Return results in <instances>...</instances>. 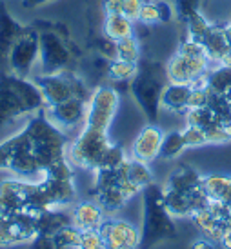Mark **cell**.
Segmentation results:
<instances>
[{"mask_svg": "<svg viewBox=\"0 0 231 249\" xmlns=\"http://www.w3.org/2000/svg\"><path fill=\"white\" fill-rule=\"evenodd\" d=\"M46 107L42 91L33 78L13 75L0 66V127Z\"/></svg>", "mask_w": 231, "mask_h": 249, "instance_id": "1", "label": "cell"}, {"mask_svg": "<svg viewBox=\"0 0 231 249\" xmlns=\"http://www.w3.org/2000/svg\"><path fill=\"white\" fill-rule=\"evenodd\" d=\"M144 211H142V249L153 248L155 244L171 240L177 236L175 218L169 214L162 200V187L151 184L144 191Z\"/></svg>", "mask_w": 231, "mask_h": 249, "instance_id": "2", "label": "cell"}, {"mask_svg": "<svg viewBox=\"0 0 231 249\" xmlns=\"http://www.w3.org/2000/svg\"><path fill=\"white\" fill-rule=\"evenodd\" d=\"M166 80L164 66H159L157 62H146L144 68L139 66V73L129 86V93L133 97L135 104L139 106L144 113L147 122H157L160 115V93Z\"/></svg>", "mask_w": 231, "mask_h": 249, "instance_id": "3", "label": "cell"}, {"mask_svg": "<svg viewBox=\"0 0 231 249\" xmlns=\"http://www.w3.org/2000/svg\"><path fill=\"white\" fill-rule=\"evenodd\" d=\"M113 144L109 139V131H100L84 125L77 137L68 142L66 147V159L70 160L75 169L82 171H97L100 167L102 157L107 147Z\"/></svg>", "mask_w": 231, "mask_h": 249, "instance_id": "4", "label": "cell"}, {"mask_svg": "<svg viewBox=\"0 0 231 249\" xmlns=\"http://www.w3.org/2000/svg\"><path fill=\"white\" fill-rule=\"evenodd\" d=\"M31 78L35 80L38 89L42 91L46 107L60 104V102L70 100V98L88 100L93 91L88 88L84 78L77 75L73 70H66L60 71V73H49V75L38 73V75L31 76Z\"/></svg>", "mask_w": 231, "mask_h": 249, "instance_id": "5", "label": "cell"}, {"mask_svg": "<svg viewBox=\"0 0 231 249\" xmlns=\"http://www.w3.org/2000/svg\"><path fill=\"white\" fill-rule=\"evenodd\" d=\"M38 33H40V53H38L40 73L49 75V73L71 70L75 53L70 38H66L56 29H44V31L38 29Z\"/></svg>", "mask_w": 231, "mask_h": 249, "instance_id": "6", "label": "cell"}, {"mask_svg": "<svg viewBox=\"0 0 231 249\" xmlns=\"http://www.w3.org/2000/svg\"><path fill=\"white\" fill-rule=\"evenodd\" d=\"M40 53V33L35 26H24L6 56L7 71L13 75L31 78L35 64H38Z\"/></svg>", "mask_w": 231, "mask_h": 249, "instance_id": "7", "label": "cell"}, {"mask_svg": "<svg viewBox=\"0 0 231 249\" xmlns=\"http://www.w3.org/2000/svg\"><path fill=\"white\" fill-rule=\"evenodd\" d=\"M120 109V93L113 86H98L88 98L86 124L88 127L109 131Z\"/></svg>", "mask_w": 231, "mask_h": 249, "instance_id": "8", "label": "cell"}, {"mask_svg": "<svg viewBox=\"0 0 231 249\" xmlns=\"http://www.w3.org/2000/svg\"><path fill=\"white\" fill-rule=\"evenodd\" d=\"M104 249H142V233L137 224L117 216H106L100 226Z\"/></svg>", "mask_w": 231, "mask_h": 249, "instance_id": "9", "label": "cell"}, {"mask_svg": "<svg viewBox=\"0 0 231 249\" xmlns=\"http://www.w3.org/2000/svg\"><path fill=\"white\" fill-rule=\"evenodd\" d=\"M49 122L58 127L64 135L73 131H80L86 124V113H88V100L82 98H70L60 104L44 107Z\"/></svg>", "mask_w": 231, "mask_h": 249, "instance_id": "10", "label": "cell"}, {"mask_svg": "<svg viewBox=\"0 0 231 249\" xmlns=\"http://www.w3.org/2000/svg\"><path fill=\"white\" fill-rule=\"evenodd\" d=\"M36 214H0V248L29 244L36 236Z\"/></svg>", "mask_w": 231, "mask_h": 249, "instance_id": "11", "label": "cell"}, {"mask_svg": "<svg viewBox=\"0 0 231 249\" xmlns=\"http://www.w3.org/2000/svg\"><path fill=\"white\" fill-rule=\"evenodd\" d=\"M31 189H33V180L17 178V177L0 180V214L26 213Z\"/></svg>", "mask_w": 231, "mask_h": 249, "instance_id": "12", "label": "cell"}, {"mask_svg": "<svg viewBox=\"0 0 231 249\" xmlns=\"http://www.w3.org/2000/svg\"><path fill=\"white\" fill-rule=\"evenodd\" d=\"M166 131L162 129L157 122H149L144 127H140L137 137L131 142V151L129 157L146 164H153L155 160L160 157L162 140H164Z\"/></svg>", "mask_w": 231, "mask_h": 249, "instance_id": "13", "label": "cell"}, {"mask_svg": "<svg viewBox=\"0 0 231 249\" xmlns=\"http://www.w3.org/2000/svg\"><path fill=\"white\" fill-rule=\"evenodd\" d=\"M106 211L100 208L95 198L91 200H80L71 206V220L73 226L78 228L80 231L86 229H100L102 222L106 220Z\"/></svg>", "mask_w": 231, "mask_h": 249, "instance_id": "14", "label": "cell"}, {"mask_svg": "<svg viewBox=\"0 0 231 249\" xmlns=\"http://www.w3.org/2000/svg\"><path fill=\"white\" fill-rule=\"evenodd\" d=\"M189 84H173L166 82L160 93V111L184 115L189 109V97H191Z\"/></svg>", "mask_w": 231, "mask_h": 249, "instance_id": "15", "label": "cell"}, {"mask_svg": "<svg viewBox=\"0 0 231 249\" xmlns=\"http://www.w3.org/2000/svg\"><path fill=\"white\" fill-rule=\"evenodd\" d=\"M70 224H73V220H71V209L68 208L46 209L35 216L36 235L53 236L56 231H60Z\"/></svg>", "mask_w": 231, "mask_h": 249, "instance_id": "16", "label": "cell"}, {"mask_svg": "<svg viewBox=\"0 0 231 249\" xmlns=\"http://www.w3.org/2000/svg\"><path fill=\"white\" fill-rule=\"evenodd\" d=\"M22 29L24 26L7 11L6 4L0 2V66L6 64L7 53L13 46V42L17 40V36L20 35Z\"/></svg>", "mask_w": 231, "mask_h": 249, "instance_id": "17", "label": "cell"}, {"mask_svg": "<svg viewBox=\"0 0 231 249\" xmlns=\"http://www.w3.org/2000/svg\"><path fill=\"white\" fill-rule=\"evenodd\" d=\"M202 177L198 171H196L193 166H178L177 169L171 171V175L168 177L164 187L168 189H173V191H182V193H191L195 189H200L202 187Z\"/></svg>", "mask_w": 231, "mask_h": 249, "instance_id": "18", "label": "cell"}, {"mask_svg": "<svg viewBox=\"0 0 231 249\" xmlns=\"http://www.w3.org/2000/svg\"><path fill=\"white\" fill-rule=\"evenodd\" d=\"M93 198L100 204V208L104 209L107 216L117 214L120 209L126 206L129 198L126 193L122 191L120 186H109V187H100V189H93Z\"/></svg>", "mask_w": 231, "mask_h": 249, "instance_id": "19", "label": "cell"}, {"mask_svg": "<svg viewBox=\"0 0 231 249\" xmlns=\"http://www.w3.org/2000/svg\"><path fill=\"white\" fill-rule=\"evenodd\" d=\"M164 71H166V80H168V82L189 84V86H193V84L198 82L193 70L189 68L188 60H186L180 53H177V51L169 56L168 62L164 64Z\"/></svg>", "mask_w": 231, "mask_h": 249, "instance_id": "20", "label": "cell"}, {"mask_svg": "<svg viewBox=\"0 0 231 249\" xmlns=\"http://www.w3.org/2000/svg\"><path fill=\"white\" fill-rule=\"evenodd\" d=\"M135 26L137 22L129 20L124 15H106L104 24H102V35L111 38L113 42H119L135 35Z\"/></svg>", "mask_w": 231, "mask_h": 249, "instance_id": "21", "label": "cell"}, {"mask_svg": "<svg viewBox=\"0 0 231 249\" xmlns=\"http://www.w3.org/2000/svg\"><path fill=\"white\" fill-rule=\"evenodd\" d=\"M202 189L210 196V200L231 202V177L226 175H204L202 177Z\"/></svg>", "mask_w": 231, "mask_h": 249, "instance_id": "22", "label": "cell"}, {"mask_svg": "<svg viewBox=\"0 0 231 249\" xmlns=\"http://www.w3.org/2000/svg\"><path fill=\"white\" fill-rule=\"evenodd\" d=\"M206 55L210 58L211 64H218L220 58L224 56V53L230 49V42L226 38V33L222 29V24H213L211 31L208 33L206 40L202 42Z\"/></svg>", "mask_w": 231, "mask_h": 249, "instance_id": "23", "label": "cell"}, {"mask_svg": "<svg viewBox=\"0 0 231 249\" xmlns=\"http://www.w3.org/2000/svg\"><path fill=\"white\" fill-rule=\"evenodd\" d=\"M139 73V64L113 58L106 64V78L113 84H129Z\"/></svg>", "mask_w": 231, "mask_h": 249, "instance_id": "24", "label": "cell"}, {"mask_svg": "<svg viewBox=\"0 0 231 249\" xmlns=\"http://www.w3.org/2000/svg\"><path fill=\"white\" fill-rule=\"evenodd\" d=\"M206 84L213 93L228 95L231 89V70L222 64H213L206 75Z\"/></svg>", "mask_w": 231, "mask_h": 249, "instance_id": "25", "label": "cell"}, {"mask_svg": "<svg viewBox=\"0 0 231 249\" xmlns=\"http://www.w3.org/2000/svg\"><path fill=\"white\" fill-rule=\"evenodd\" d=\"M188 149V145L184 142L182 131L180 129H173L164 135L160 147V160H177L184 151Z\"/></svg>", "mask_w": 231, "mask_h": 249, "instance_id": "26", "label": "cell"}, {"mask_svg": "<svg viewBox=\"0 0 231 249\" xmlns=\"http://www.w3.org/2000/svg\"><path fill=\"white\" fill-rule=\"evenodd\" d=\"M184 28H186V36H189V38H193V40L202 44V42L206 40L208 33L211 31V28H213V22H211L202 11H198V13H195L193 17H189L188 20L184 22Z\"/></svg>", "mask_w": 231, "mask_h": 249, "instance_id": "27", "label": "cell"}, {"mask_svg": "<svg viewBox=\"0 0 231 249\" xmlns=\"http://www.w3.org/2000/svg\"><path fill=\"white\" fill-rule=\"evenodd\" d=\"M117 58L140 64V60H142V44H140L139 36L131 35L117 42Z\"/></svg>", "mask_w": 231, "mask_h": 249, "instance_id": "28", "label": "cell"}, {"mask_svg": "<svg viewBox=\"0 0 231 249\" xmlns=\"http://www.w3.org/2000/svg\"><path fill=\"white\" fill-rule=\"evenodd\" d=\"M78 240H80V229L75 228L73 224L53 235V242L58 249H78Z\"/></svg>", "mask_w": 231, "mask_h": 249, "instance_id": "29", "label": "cell"}, {"mask_svg": "<svg viewBox=\"0 0 231 249\" xmlns=\"http://www.w3.org/2000/svg\"><path fill=\"white\" fill-rule=\"evenodd\" d=\"M127 159H129V155L124 151V147H120L119 144L113 142V144L107 147V151L104 153V157H102V162H100V167H98V169H119ZM93 173H95V171H93Z\"/></svg>", "mask_w": 231, "mask_h": 249, "instance_id": "30", "label": "cell"}, {"mask_svg": "<svg viewBox=\"0 0 231 249\" xmlns=\"http://www.w3.org/2000/svg\"><path fill=\"white\" fill-rule=\"evenodd\" d=\"M137 24L146 26V28H153V26L162 24L160 9H159L157 0H146V2H144V6H142V9H140Z\"/></svg>", "mask_w": 231, "mask_h": 249, "instance_id": "31", "label": "cell"}, {"mask_svg": "<svg viewBox=\"0 0 231 249\" xmlns=\"http://www.w3.org/2000/svg\"><path fill=\"white\" fill-rule=\"evenodd\" d=\"M182 131V137H184V142L186 145L189 147H200V145H206L210 144V140H208V135H206V129L204 127H198V125H186L180 129Z\"/></svg>", "mask_w": 231, "mask_h": 249, "instance_id": "32", "label": "cell"}, {"mask_svg": "<svg viewBox=\"0 0 231 249\" xmlns=\"http://www.w3.org/2000/svg\"><path fill=\"white\" fill-rule=\"evenodd\" d=\"M171 4L175 9V17L184 24L189 17H193L195 13L200 11L202 0H171Z\"/></svg>", "mask_w": 231, "mask_h": 249, "instance_id": "33", "label": "cell"}, {"mask_svg": "<svg viewBox=\"0 0 231 249\" xmlns=\"http://www.w3.org/2000/svg\"><path fill=\"white\" fill-rule=\"evenodd\" d=\"M78 249H104V238L100 235V229H86V231H80Z\"/></svg>", "mask_w": 231, "mask_h": 249, "instance_id": "34", "label": "cell"}, {"mask_svg": "<svg viewBox=\"0 0 231 249\" xmlns=\"http://www.w3.org/2000/svg\"><path fill=\"white\" fill-rule=\"evenodd\" d=\"M144 2H146V0H122V15L127 17L129 20L137 22Z\"/></svg>", "mask_w": 231, "mask_h": 249, "instance_id": "35", "label": "cell"}, {"mask_svg": "<svg viewBox=\"0 0 231 249\" xmlns=\"http://www.w3.org/2000/svg\"><path fill=\"white\" fill-rule=\"evenodd\" d=\"M189 249H220V246H218L217 242H213V240L200 235V238H195L193 242L189 244Z\"/></svg>", "mask_w": 231, "mask_h": 249, "instance_id": "36", "label": "cell"}, {"mask_svg": "<svg viewBox=\"0 0 231 249\" xmlns=\"http://www.w3.org/2000/svg\"><path fill=\"white\" fill-rule=\"evenodd\" d=\"M104 15H122V0H104Z\"/></svg>", "mask_w": 231, "mask_h": 249, "instance_id": "37", "label": "cell"}, {"mask_svg": "<svg viewBox=\"0 0 231 249\" xmlns=\"http://www.w3.org/2000/svg\"><path fill=\"white\" fill-rule=\"evenodd\" d=\"M48 2H53V0H22L24 7H38V6L48 4Z\"/></svg>", "mask_w": 231, "mask_h": 249, "instance_id": "38", "label": "cell"}, {"mask_svg": "<svg viewBox=\"0 0 231 249\" xmlns=\"http://www.w3.org/2000/svg\"><path fill=\"white\" fill-rule=\"evenodd\" d=\"M218 64H222V66H226V68H230L231 70V46H230V49L224 53V56L220 58V62Z\"/></svg>", "mask_w": 231, "mask_h": 249, "instance_id": "39", "label": "cell"}, {"mask_svg": "<svg viewBox=\"0 0 231 249\" xmlns=\"http://www.w3.org/2000/svg\"><path fill=\"white\" fill-rule=\"evenodd\" d=\"M222 29H224L226 38H228V42H230V46H231V18L228 22H224V24H222Z\"/></svg>", "mask_w": 231, "mask_h": 249, "instance_id": "40", "label": "cell"}, {"mask_svg": "<svg viewBox=\"0 0 231 249\" xmlns=\"http://www.w3.org/2000/svg\"><path fill=\"white\" fill-rule=\"evenodd\" d=\"M226 97H228V100H230V102H231V89H230V93H228V95H226Z\"/></svg>", "mask_w": 231, "mask_h": 249, "instance_id": "41", "label": "cell"}]
</instances>
